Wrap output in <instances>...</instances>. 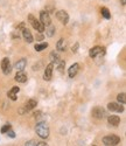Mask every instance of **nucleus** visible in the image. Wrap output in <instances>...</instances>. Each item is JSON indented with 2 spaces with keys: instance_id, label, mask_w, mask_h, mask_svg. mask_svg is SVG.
<instances>
[{
  "instance_id": "24",
  "label": "nucleus",
  "mask_w": 126,
  "mask_h": 146,
  "mask_svg": "<svg viewBox=\"0 0 126 146\" xmlns=\"http://www.w3.org/2000/svg\"><path fill=\"white\" fill-rule=\"evenodd\" d=\"M125 97H126V95H125L124 92H121V94H119V95L117 96V100H118L119 103L125 104V103H126V98H125Z\"/></svg>"
},
{
  "instance_id": "1",
  "label": "nucleus",
  "mask_w": 126,
  "mask_h": 146,
  "mask_svg": "<svg viewBox=\"0 0 126 146\" xmlns=\"http://www.w3.org/2000/svg\"><path fill=\"white\" fill-rule=\"evenodd\" d=\"M35 131H36V135L40 138H47L49 136V126L47 125V123H44V121L37 123L35 126Z\"/></svg>"
},
{
  "instance_id": "9",
  "label": "nucleus",
  "mask_w": 126,
  "mask_h": 146,
  "mask_svg": "<svg viewBox=\"0 0 126 146\" xmlns=\"http://www.w3.org/2000/svg\"><path fill=\"white\" fill-rule=\"evenodd\" d=\"M56 18L61 21V23H63V25H67L68 21H69V15L66 11H58L56 13Z\"/></svg>"
},
{
  "instance_id": "18",
  "label": "nucleus",
  "mask_w": 126,
  "mask_h": 146,
  "mask_svg": "<svg viewBox=\"0 0 126 146\" xmlns=\"http://www.w3.org/2000/svg\"><path fill=\"white\" fill-rule=\"evenodd\" d=\"M56 48L58 52H64L67 49V42L64 39H60L57 41V44H56Z\"/></svg>"
},
{
  "instance_id": "26",
  "label": "nucleus",
  "mask_w": 126,
  "mask_h": 146,
  "mask_svg": "<svg viewBox=\"0 0 126 146\" xmlns=\"http://www.w3.org/2000/svg\"><path fill=\"white\" fill-rule=\"evenodd\" d=\"M11 129V125L9 124H6V125H4L3 127H1V133H6L8 130Z\"/></svg>"
},
{
  "instance_id": "27",
  "label": "nucleus",
  "mask_w": 126,
  "mask_h": 146,
  "mask_svg": "<svg viewBox=\"0 0 126 146\" xmlns=\"http://www.w3.org/2000/svg\"><path fill=\"white\" fill-rule=\"evenodd\" d=\"M36 144H37V143H36L35 140H29V141H27L25 145H26V146H32V145H36Z\"/></svg>"
},
{
  "instance_id": "19",
  "label": "nucleus",
  "mask_w": 126,
  "mask_h": 146,
  "mask_svg": "<svg viewBox=\"0 0 126 146\" xmlns=\"http://www.w3.org/2000/svg\"><path fill=\"white\" fill-rule=\"evenodd\" d=\"M47 47H48V43H47V42H42V43H36V44L34 46V48H35V50H36V52H41V50L46 49Z\"/></svg>"
},
{
  "instance_id": "23",
  "label": "nucleus",
  "mask_w": 126,
  "mask_h": 146,
  "mask_svg": "<svg viewBox=\"0 0 126 146\" xmlns=\"http://www.w3.org/2000/svg\"><path fill=\"white\" fill-rule=\"evenodd\" d=\"M49 58H50L52 62H56V61L60 58V56H58V54L56 52H52V53H50V55H49Z\"/></svg>"
},
{
  "instance_id": "16",
  "label": "nucleus",
  "mask_w": 126,
  "mask_h": 146,
  "mask_svg": "<svg viewBox=\"0 0 126 146\" xmlns=\"http://www.w3.org/2000/svg\"><path fill=\"white\" fill-rule=\"evenodd\" d=\"M15 81L19 83H25L27 82V75L25 74L23 71H18L17 75H15Z\"/></svg>"
},
{
  "instance_id": "8",
  "label": "nucleus",
  "mask_w": 126,
  "mask_h": 146,
  "mask_svg": "<svg viewBox=\"0 0 126 146\" xmlns=\"http://www.w3.org/2000/svg\"><path fill=\"white\" fill-rule=\"evenodd\" d=\"M1 69H3V72L5 75H9L11 71H12V67H11V62H9V58L8 57H5L3 58V62H1Z\"/></svg>"
},
{
  "instance_id": "20",
  "label": "nucleus",
  "mask_w": 126,
  "mask_h": 146,
  "mask_svg": "<svg viewBox=\"0 0 126 146\" xmlns=\"http://www.w3.org/2000/svg\"><path fill=\"white\" fill-rule=\"evenodd\" d=\"M56 63H57V70H58L60 72L64 71V67H66V62H64V61H61V58H58V60L56 61Z\"/></svg>"
},
{
  "instance_id": "30",
  "label": "nucleus",
  "mask_w": 126,
  "mask_h": 146,
  "mask_svg": "<svg viewBox=\"0 0 126 146\" xmlns=\"http://www.w3.org/2000/svg\"><path fill=\"white\" fill-rule=\"evenodd\" d=\"M120 4H121V5L124 6V5L126 4V0H120Z\"/></svg>"
},
{
  "instance_id": "13",
  "label": "nucleus",
  "mask_w": 126,
  "mask_h": 146,
  "mask_svg": "<svg viewBox=\"0 0 126 146\" xmlns=\"http://www.w3.org/2000/svg\"><path fill=\"white\" fill-rule=\"evenodd\" d=\"M22 36L28 43L33 42V35H32V33H31V31L28 28H22Z\"/></svg>"
},
{
  "instance_id": "10",
  "label": "nucleus",
  "mask_w": 126,
  "mask_h": 146,
  "mask_svg": "<svg viewBox=\"0 0 126 146\" xmlns=\"http://www.w3.org/2000/svg\"><path fill=\"white\" fill-rule=\"evenodd\" d=\"M37 105V102L35 100H29L26 104H25V109L23 110H20V113H23V112H28L31 110H33V109Z\"/></svg>"
},
{
  "instance_id": "12",
  "label": "nucleus",
  "mask_w": 126,
  "mask_h": 146,
  "mask_svg": "<svg viewBox=\"0 0 126 146\" xmlns=\"http://www.w3.org/2000/svg\"><path fill=\"white\" fill-rule=\"evenodd\" d=\"M26 66H27L26 58H21L20 61H18V62L14 64V69H15L17 71H23L25 68H26Z\"/></svg>"
},
{
  "instance_id": "22",
  "label": "nucleus",
  "mask_w": 126,
  "mask_h": 146,
  "mask_svg": "<svg viewBox=\"0 0 126 146\" xmlns=\"http://www.w3.org/2000/svg\"><path fill=\"white\" fill-rule=\"evenodd\" d=\"M100 13H102V15H103L105 19H110V18H111V14H110L109 9L105 8V7H103L102 9H100Z\"/></svg>"
},
{
  "instance_id": "7",
  "label": "nucleus",
  "mask_w": 126,
  "mask_h": 146,
  "mask_svg": "<svg viewBox=\"0 0 126 146\" xmlns=\"http://www.w3.org/2000/svg\"><path fill=\"white\" fill-rule=\"evenodd\" d=\"M40 21L43 23V26H49L52 25V20H50V17H49V13L47 11H41L40 12Z\"/></svg>"
},
{
  "instance_id": "15",
  "label": "nucleus",
  "mask_w": 126,
  "mask_h": 146,
  "mask_svg": "<svg viewBox=\"0 0 126 146\" xmlns=\"http://www.w3.org/2000/svg\"><path fill=\"white\" fill-rule=\"evenodd\" d=\"M107 121H109V124L112 125V126H118L120 124V118L118 116H115V115H112L107 118Z\"/></svg>"
},
{
  "instance_id": "6",
  "label": "nucleus",
  "mask_w": 126,
  "mask_h": 146,
  "mask_svg": "<svg viewBox=\"0 0 126 146\" xmlns=\"http://www.w3.org/2000/svg\"><path fill=\"white\" fill-rule=\"evenodd\" d=\"M53 69H54V62H50L46 69H44V74H43V80L44 81H50L53 76Z\"/></svg>"
},
{
  "instance_id": "11",
  "label": "nucleus",
  "mask_w": 126,
  "mask_h": 146,
  "mask_svg": "<svg viewBox=\"0 0 126 146\" xmlns=\"http://www.w3.org/2000/svg\"><path fill=\"white\" fill-rule=\"evenodd\" d=\"M107 109L110 111H115V112H123L124 111V106H121L118 103H109Z\"/></svg>"
},
{
  "instance_id": "2",
  "label": "nucleus",
  "mask_w": 126,
  "mask_h": 146,
  "mask_svg": "<svg viewBox=\"0 0 126 146\" xmlns=\"http://www.w3.org/2000/svg\"><path fill=\"white\" fill-rule=\"evenodd\" d=\"M119 143H120V138L116 135H110L103 138V144L107 146H115V145H118Z\"/></svg>"
},
{
  "instance_id": "4",
  "label": "nucleus",
  "mask_w": 126,
  "mask_h": 146,
  "mask_svg": "<svg viewBox=\"0 0 126 146\" xmlns=\"http://www.w3.org/2000/svg\"><path fill=\"white\" fill-rule=\"evenodd\" d=\"M104 54H105V48L104 47H99V46H96V47L91 48L90 52H89V55L92 58L98 57V56H104Z\"/></svg>"
},
{
  "instance_id": "3",
  "label": "nucleus",
  "mask_w": 126,
  "mask_h": 146,
  "mask_svg": "<svg viewBox=\"0 0 126 146\" xmlns=\"http://www.w3.org/2000/svg\"><path fill=\"white\" fill-rule=\"evenodd\" d=\"M29 22H31V25L33 26L34 29H36V32H39V33H43L44 32V26H43V23L39 20H36L33 15H29Z\"/></svg>"
},
{
  "instance_id": "29",
  "label": "nucleus",
  "mask_w": 126,
  "mask_h": 146,
  "mask_svg": "<svg viewBox=\"0 0 126 146\" xmlns=\"http://www.w3.org/2000/svg\"><path fill=\"white\" fill-rule=\"evenodd\" d=\"M36 145H39V146H44V145H47L44 141H40V143H37Z\"/></svg>"
},
{
  "instance_id": "28",
  "label": "nucleus",
  "mask_w": 126,
  "mask_h": 146,
  "mask_svg": "<svg viewBox=\"0 0 126 146\" xmlns=\"http://www.w3.org/2000/svg\"><path fill=\"white\" fill-rule=\"evenodd\" d=\"M77 48H78V43H76V44H75V47H72V53H76Z\"/></svg>"
},
{
  "instance_id": "5",
  "label": "nucleus",
  "mask_w": 126,
  "mask_h": 146,
  "mask_svg": "<svg viewBox=\"0 0 126 146\" xmlns=\"http://www.w3.org/2000/svg\"><path fill=\"white\" fill-rule=\"evenodd\" d=\"M92 116L95 117V118H97V119H103L105 116H106V112H105V110L102 108V106H96V108H94V110H92Z\"/></svg>"
},
{
  "instance_id": "14",
  "label": "nucleus",
  "mask_w": 126,
  "mask_h": 146,
  "mask_svg": "<svg viewBox=\"0 0 126 146\" xmlns=\"http://www.w3.org/2000/svg\"><path fill=\"white\" fill-rule=\"evenodd\" d=\"M20 91V88L18 87H13L9 91H8V97L12 100V101H17L18 98V92Z\"/></svg>"
},
{
  "instance_id": "21",
  "label": "nucleus",
  "mask_w": 126,
  "mask_h": 146,
  "mask_svg": "<svg viewBox=\"0 0 126 146\" xmlns=\"http://www.w3.org/2000/svg\"><path fill=\"white\" fill-rule=\"evenodd\" d=\"M54 32H55V27H54V26H52V25L47 26V28H46V34L49 36V38L54 35Z\"/></svg>"
},
{
  "instance_id": "25",
  "label": "nucleus",
  "mask_w": 126,
  "mask_h": 146,
  "mask_svg": "<svg viewBox=\"0 0 126 146\" xmlns=\"http://www.w3.org/2000/svg\"><path fill=\"white\" fill-rule=\"evenodd\" d=\"M6 133H7V136H8V137H11V138H15V133H14V131L12 130V129H9Z\"/></svg>"
},
{
  "instance_id": "17",
  "label": "nucleus",
  "mask_w": 126,
  "mask_h": 146,
  "mask_svg": "<svg viewBox=\"0 0 126 146\" xmlns=\"http://www.w3.org/2000/svg\"><path fill=\"white\" fill-rule=\"evenodd\" d=\"M78 69H80V66L77 64V63H75V64H72L70 68H69V77H75L77 75V72H78Z\"/></svg>"
}]
</instances>
